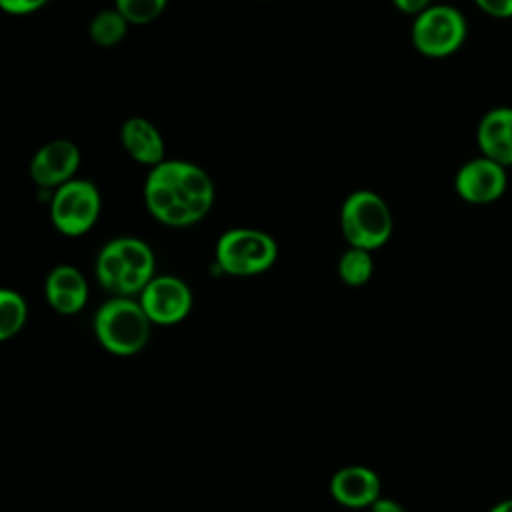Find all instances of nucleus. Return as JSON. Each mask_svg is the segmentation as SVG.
Instances as JSON below:
<instances>
[{"label": "nucleus", "mask_w": 512, "mask_h": 512, "mask_svg": "<svg viewBox=\"0 0 512 512\" xmlns=\"http://www.w3.org/2000/svg\"><path fill=\"white\" fill-rule=\"evenodd\" d=\"M474 4L492 18H512V0H474Z\"/></svg>", "instance_id": "22"}, {"label": "nucleus", "mask_w": 512, "mask_h": 512, "mask_svg": "<svg viewBox=\"0 0 512 512\" xmlns=\"http://www.w3.org/2000/svg\"><path fill=\"white\" fill-rule=\"evenodd\" d=\"M94 270H96V278L104 290H108L114 296H122V284H124L128 268L112 240L108 244H104L102 250L98 252Z\"/></svg>", "instance_id": "16"}, {"label": "nucleus", "mask_w": 512, "mask_h": 512, "mask_svg": "<svg viewBox=\"0 0 512 512\" xmlns=\"http://www.w3.org/2000/svg\"><path fill=\"white\" fill-rule=\"evenodd\" d=\"M392 4L402 12V14H410V16H418L420 12H424L426 8L432 6V0H392Z\"/></svg>", "instance_id": "23"}, {"label": "nucleus", "mask_w": 512, "mask_h": 512, "mask_svg": "<svg viewBox=\"0 0 512 512\" xmlns=\"http://www.w3.org/2000/svg\"><path fill=\"white\" fill-rule=\"evenodd\" d=\"M508 188V168L478 156L464 162L454 176L456 194L474 206H486L504 196Z\"/></svg>", "instance_id": "7"}, {"label": "nucleus", "mask_w": 512, "mask_h": 512, "mask_svg": "<svg viewBox=\"0 0 512 512\" xmlns=\"http://www.w3.org/2000/svg\"><path fill=\"white\" fill-rule=\"evenodd\" d=\"M112 242L128 268L122 284V296L130 298L134 294H140L146 288V284L154 278V254L150 246L130 236L114 238Z\"/></svg>", "instance_id": "15"}, {"label": "nucleus", "mask_w": 512, "mask_h": 512, "mask_svg": "<svg viewBox=\"0 0 512 512\" xmlns=\"http://www.w3.org/2000/svg\"><path fill=\"white\" fill-rule=\"evenodd\" d=\"M370 512H406L404 506L400 502H396L394 498L388 496H380L372 506Z\"/></svg>", "instance_id": "24"}, {"label": "nucleus", "mask_w": 512, "mask_h": 512, "mask_svg": "<svg viewBox=\"0 0 512 512\" xmlns=\"http://www.w3.org/2000/svg\"><path fill=\"white\" fill-rule=\"evenodd\" d=\"M278 246L272 236L254 228H232L216 242V264L230 276H254L274 266Z\"/></svg>", "instance_id": "3"}, {"label": "nucleus", "mask_w": 512, "mask_h": 512, "mask_svg": "<svg viewBox=\"0 0 512 512\" xmlns=\"http://www.w3.org/2000/svg\"><path fill=\"white\" fill-rule=\"evenodd\" d=\"M488 512H512V496L496 502Z\"/></svg>", "instance_id": "25"}, {"label": "nucleus", "mask_w": 512, "mask_h": 512, "mask_svg": "<svg viewBox=\"0 0 512 512\" xmlns=\"http://www.w3.org/2000/svg\"><path fill=\"white\" fill-rule=\"evenodd\" d=\"M340 228L352 248L372 252L388 242L392 234V214L376 192L356 190L342 204Z\"/></svg>", "instance_id": "2"}, {"label": "nucleus", "mask_w": 512, "mask_h": 512, "mask_svg": "<svg viewBox=\"0 0 512 512\" xmlns=\"http://www.w3.org/2000/svg\"><path fill=\"white\" fill-rule=\"evenodd\" d=\"M126 32H128V20L116 8L98 12L88 26L90 40L102 48H112L120 44Z\"/></svg>", "instance_id": "17"}, {"label": "nucleus", "mask_w": 512, "mask_h": 512, "mask_svg": "<svg viewBox=\"0 0 512 512\" xmlns=\"http://www.w3.org/2000/svg\"><path fill=\"white\" fill-rule=\"evenodd\" d=\"M138 296V302L152 324H178L192 310V292L188 284L170 274L154 276Z\"/></svg>", "instance_id": "6"}, {"label": "nucleus", "mask_w": 512, "mask_h": 512, "mask_svg": "<svg viewBox=\"0 0 512 512\" xmlns=\"http://www.w3.org/2000/svg\"><path fill=\"white\" fill-rule=\"evenodd\" d=\"M176 192L178 200L190 210L194 222H200L212 208L214 184L196 164L184 160H164L154 166Z\"/></svg>", "instance_id": "8"}, {"label": "nucleus", "mask_w": 512, "mask_h": 512, "mask_svg": "<svg viewBox=\"0 0 512 512\" xmlns=\"http://www.w3.org/2000/svg\"><path fill=\"white\" fill-rule=\"evenodd\" d=\"M120 140L130 158L150 168L164 162V138L160 130L142 116L128 118L120 128Z\"/></svg>", "instance_id": "14"}, {"label": "nucleus", "mask_w": 512, "mask_h": 512, "mask_svg": "<svg viewBox=\"0 0 512 512\" xmlns=\"http://www.w3.org/2000/svg\"><path fill=\"white\" fill-rule=\"evenodd\" d=\"M166 4L168 0H114V8L128 20V24H148L156 20Z\"/></svg>", "instance_id": "20"}, {"label": "nucleus", "mask_w": 512, "mask_h": 512, "mask_svg": "<svg viewBox=\"0 0 512 512\" xmlns=\"http://www.w3.org/2000/svg\"><path fill=\"white\" fill-rule=\"evenodd\" d=\"M28 308L16 290H0V340H10L26 324Z\"/></svg>", "instance_id": "19"}, {"label": "nucleus", "mask_w": 512, "mask_h": 512, "mask_svg": "<svg viewBox=\"0 0 512 512\" xmlns=\"http://www.w3.org/2000/svg\"><path fill=\"white\" fill-rule=\"evenodd\" d=\"M144 202L148 212L162 224L182 228L196 224L190 210L178 200L172 186L166 182V178L156 170L150 168L146 182H144Z\"/></svg>", "instance_id": "13"}, {"label": "nucleus", "mask_w": 512, "mask_h": 512, "mask_svg": "<svg viewBox=\"0 0 512 512\" xmlns=\"http://www.w3.org/2000/svg\"><path fill=\"white\" fill-rule=\"evenodd\" d=\"M100 204V192L90 180H70L50 200L52 224L64 236H82L96 224Z\"/></svg>", "instance_id": "5"}, {"label": "nucleus", "mask_w": 512, "mask_h": 512, "mask_svg": "<svg viewBox=\"0 0 512 512\" xmlns=\"http://www.w3.org/2000/svg\"><path fill=\"white\" fill-rule=\"evenodd\" d=\"M44 296L50 308L62 316H72L86 306L88 284L82 272L70 264L54 266L44 282Z\"/></svg>", "instance_id": "12"}, {"label": "nucleus", "mask_w": 512, "mask_h": 512, "mask_svg": "<svg viewBox=\"0 0 512 512\" xmlns=\"http://www.w3.org/2000/svg\"><path fill=\"white\" fill-rule=\"evenodd\" d=\"M150 318L140 302L128 296L106 300L94 314V334L100 346L114 356L138 354L150 338Z\"/></svg>", "instance_id": "1"}, {"label": "nucleus", "mask_w": 512, "mask_h": 512, "mask_svg": "<svg viewBox=\"0 0 512 512\" xmlns=\"http://www.w3.org/2000/svg\"><path fill=\"white\" fill-rule=\"evenodd\" d=\"M374 272V260L368 250L348 248L338 260V276L346 286H364Z\"/></svg>", "instance_id": "18"}, {"label": "nucleus", "mask_w": 512, "mask_h": 512, "mask_svg": "<svg viewBox=\"0 0 512 512\" xmlns=\"http://www.w3.org/2000/svg\"><path fill=\"white\" fill-rule=\"evenodd\" d=\"M414 48L426 58H446L458 52L468 36L464 14L450 4H432L414 18Z\"/></svg>", "instance_id": "4"}, {"label": "nucleus", "mask_w": 512, "mask_h": 512, "mask_svg": "<svg viewBox=\"0 0 512 512\" xmlns=\"http://www.w3.org/2000/svg\"><path fill=\"white\" fill-rule=\"evenodd\" d=\"M48 4V0H0V6L6 14H14V16H24V14H32L40 8H44Z\"/></svg>", "instance_id": "21"}, {"label": "nucleus", "mask_w": 512, "mask_h": 512, "mask_svg": "<svg viewBox=\"0 0 512 512\" xmlns=\"http://www.w3.org/2000/svg\"><path fill=\"white\" fill-rule=\"evenodd\" d=\"M328 490L340 506L370 508L382 496V482L372 468L350 464L332 474Z\"/></svg>", "instance_id": "10"}, {"label": "nucleus", "mask_w": 512, "mask_h": 512, "mask_svg": "<svg viewBox=\"0 0 512 512\" xmlns=\"http://www.w3.org/2000/svg\"><path fill=\"white\" fill-rule=\"evenodd\" d=\"M476 144L480 156L512 168V106L490 108L478 122Z\"/></svg>", "instance_id": "11"}, {"label": "nucleus", "mask_w": 512, "mask_h": 512, "mask_svg": "<svg viewBox=\"0 0 512 512\" xmlns=\"http://www.w3.org/2000/svg\"><path fill=\"white\" fill-rule=\"evenodd\" d=\"M80 166V150L70 140H52L44 144L30 162V178L40 188H60L74 180Z\"/></svg>", "instance_id": "9"}]
</instances>
